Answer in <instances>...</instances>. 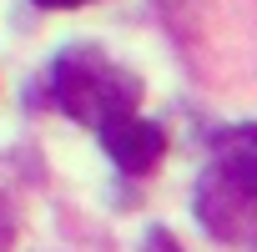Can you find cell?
<instances>
[{"mask_svg": "<svg viewBox=\"0 0 257 252\" xmlns=\"http://www.w3.org/2000/svg\"><path fill=\"white\" fill-rule=\"evenodd\" d=\"M51 96L66 116L106 132L111 121H126L137 116V101H142V81L132 71H121L111 56L91 51V46H71L56 56L51 66Z\"/></svg>", "mask_w": 257, "mask_h": 252, "instance_id": "1", "label": "cell"}, {"mask_svg": "<svg viewBox=\"0 0 257 252\" xmlns=\"http://www.w3.org/2000/svg\"><path fill=\"white\" fill-rule=\"evenodd\" d=\"M101 147H106V157H111L126 177H147V172L162 162L167 137H162V126H157V121L126 116V121H111L106 132H101Z\"/></svg>", "mask_w": 257, "mask_h": 252, "instance_id": "2", "label": "cell"}, {"mask_svg": "<svg viewBox=\"0 0 257 252\" xmlns=\"http://www.w3.org/2000/svg\"><path fill=\"white\" fill-rule=\"evenodd\" d=\"M212 177L237 197L257 202V126H227L212 142Z\"/></svg>", "mask_w": 257, "mask_h": 252, "instance_id": "3", "label": "cell"}, {"mask_svg": "<svg viewBox=\"0 0 257 252\" xmlns=\"http://www.w3.org/2000/svg\"><path fill=\"white\" fill-rule=\"evenodd\" d=\"M41 11H76V6H86V0H36Z\"/></svg>", "mask_w": 257, "mask_h": 252, "instance_id": "4", "label": "cell"}]
</instances>
